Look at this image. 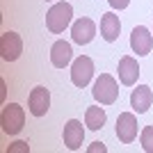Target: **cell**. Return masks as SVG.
Returning <instances> with one entry per match:
<instances>
[{
    "label": "cell",
    "mask_w": 153,
    "mask_h": 153,
    "mask_svg": "<svg viewBox=\"0 0 153 153\" xmlns=\"http://www.w3.org/2000/svg\"><path fill=\"white\" fill-rule=\"evenodd\" d=\"M137 78H140V64H137V59L130 57V55H123L119 59V80H121V85L133 87L137 82Z\"/></svg>",
    "instance_id": "8fae6325"
},
{
    "label": "cell",
    "mask_w": 153,
    "mask_h": 153,
    "mask_svg": "<svg viewBox=\"0 0 153 153\" xmlns=\"http://www.w3.org/2000/svg\"><path fill=\"white\" fill-rule=\"evenodd\" d=\"M71 16H73V7L69 2H55L46 14V27L53 34H59L71 25Z\"/></svg>",
    "instance_id": "6da1fadb"
},
{
    "label": "cell",
    "mask_w": 153,
    "mask_h": 153,
    "mask_svg": "<svg viewBox=\"0 0 153 153\" xmlns=\"http://www.w3.org/2000/svg\"><path fill=\"white\" fill-rule=\"evenodd\" d=\"M91 94H94L96 103H101V105H112V103L119 98V85H117V80L110 76V73H101V76L96 78Z\"/></svg>",
    "instance_id": "7a4b0ae2"
},
{
    "label": "cell",
    "mask_w": 153,
    "mask_h": 153,
    "mask_svg": "<svg viewBox=\"0 0 153 153\" xmlns=\"http://www.w3.org/2000/svg\"><path fill=\"white\" fill-rule=\"evenodd\" d=\"M151 46H153V34L144 25L133 27V32H130V48H133V53H137V55H149V53H151Z\"/></svg>",
    "instance_id": "30bf717a"
},
{
    "label": "cell",
    "mask_w": 153,
    "mask_h": 153,
    "mask_svg": "<svg viewBox=\"0 0 153 153\" xmlns=\"http://www.w3.org/2000/svg\"><path fill=\"white\" fill-rule=\"evenodd\" d=\"M0 98H5V82L0 80Z\"/></svg>",
    "instance_id": "ffe728a7"
},
{
    "label": "cell",
    "mask_w": 153,
    "mask_h": 153,
    "mask_svg": "<svg viewBox=\"0 0 153 153\" xmlns=\"http://www.w3.org/2000/svg\"><path fill=\"white\" fill-rule=\"evenodd\" d=\"M105 110L101 108V105H91V108H87V112H85V126L89 128V130H101L103 126H105Z\"/></svg>",
    "instance_id": "9a60e30c"
},
{
    "label": "cell",
    "mask_w": 153,
    "mask_h": 153,
    "mask_svg": "<svg viewBox=\"0 0 153 153\" xmlns=\"http://www.w3.org/2000/svg\"><path fill=\"white\" fill-rule=\"evenodd\" d=\"M87 151H89V153H105V151H108V146H105L103 142H94V144H91Z\"/></svg>",
    "instance_id": "e0dca14e"
},
{
    "label": "cell",
    "mask_w": 153,
    "mask_h": 153,
    "mask_svg": "<svg viewBox=\"0 0 153 153\" xmlns=\"http://www.w3.org/2000/svg\"><path fill=\"white\" fill-rule=\"evenodd\" d=\"M23 123H25V112L19 103H9L2 108V114H0V126L7 135H19L23 130Z\"/></svg>",
    "instance_id": "3957f363"
},
{
    "label": "cell",
    "mask_w": 153,
    "mask_h": 153,
    "mask_svg": "<svg viewBox=\"0 0 153 153\" xmlns=\"http://www.w3.org/2000/svg\"><path fill=\"white\" fill-rule=\"evenodd\" d=\"M108 2H110L112 9H126V7L130 5V0H108Z\"/></svg>",
    "instance_id": "ac0fdd59"
},
{
    "label": "cell",
    "mask_w": 153,
    "mask_h": 153,
    "mask_svg": "<svg viewBox=\"0 0 153 153\" xmlns=\"http://www.w3.org/2000/svg\"><path fill=\"white\" fill-rule=\"evenodd\" d=\"M119 32H121V21L114 12H108L101 16V37L105 41H117L119 39Z\"/></svg>",
    "instance_id": "4fadbf2b"
},
{
    "label": "cell",
    "mask_w": 153,
    "mask_h": 153,
    "mask_svg": "<svg viewBox=\"0 0 153 153\" xmlns=\"http://www.w3.org/2000/svg\"><path fill=\"white\" fill-rule=\"evenodd\" d=\"M96 37V25H94V21L91 19H78L73 25H71V39L76 41V44L85 46V44H89L91 39Z\"/></svg>",
    "instance_id": "9c48e42d"
},
{
    "label": "cell",
    "mask_w": 153,
    "mask_h": 153,
    "mask_svg": "<svg viewBox=\"0 0 153 153\" xmlns=\"http://www.w3.org/2000/svg\"><path fill=\"white\" fill-rule=\"evenodd\" d=\"M140 142H142V149L146 153H153V126H144L140 133Z\"/></svg>",
    "instance_id": "2e32d148"
},
{
    "label": "cell",
    "mask_w": 153,
    "mask_h": 153,
    "mask_svg": "<svg viewBox=\"0 0 153 153\" xmlns=\"http://www.w3.org/2000/svg\"><path fill=\"white\" fill-rule=\"evenodd\" d=\"M137 130H140V123L133 112H121L117 117V137L121 144H133L137 140Z\"/></svg>",
    "instance_id": "8992f818"
},
{
    "label": "cell",
    "mask_w": 153,
    "mask_h": 153,
    "mask_svg": "<svg viewBox=\"0 0 153 153\" xmlns=\"http://www.w3.org/2000/svg\"><path fill=\"white\" fill-rule=\"evenodd\" d=\"M91 78H94V62L87 55H80L76 62L71 64V80H73L76 87L82 89V87H87L91 82Z\"/></svg>",
    "instance_id": "277c9868"
},
{
    "label": "cell",
    "mask_w": 153,
    "mask_h": 153,
    "mask_svg": "<svg viewBox=\"0 0 153 153\" xmlns=\"http://www.w3.org/2000/svg\"><path fill=\"white\" fill-rule=\"evenodd\" d=\"M27 108H30L32 117H44L51 108V91L46 87H34L27 96Z\"/></svg>",
    "instance_id": "ba28073f"
},
{
    "label": "cell",
    "mask_w": 153,
    "mask_h": 153,
    "mask_svg": "<svg viewBox=\"0 0 153 153\" xmlns=\"http://www.w3.org/2000/svg\"><path fill=\"white\" fill-rule=\"evenodd\" d=\"M21 53H23V39L21 34L16 32H2V37H0V57L5 59V62H16L21 57Z\"/></svg>",
    "instance_id": "5b68a950"
},
{
    "label": "cell",
    "mask_w": 153,
    "mask_h": 153,
    "mask_svg": "<svg viewBox=\"0 0 153 153\" xmlns=\"http://www.w3.org/2000/svg\"><path fill=\"white\" fill-rule=\"evenodd\" d=\"M7 151L9 153H14V151H30V146H27V142H16V144H12Z\"/></svg>",
    "instance_id": "d6986e66"
},
{
    "label": "cell",
    "mask_w": 153,
    "mask_h": 153,
    "mask_svg": "<svg viewBox=\"0 0 153 153\" xmlns=\"http://www.w3.org/2000/svg\"><path fill=\"white\" fill-rule=\"evenodd\" d=\"M62 140H64V146L69 151H78L82 146V140H85V128L78 119H69L64 123V130H62Z\"/></svg>",
    "instance_id": "52a82bcc"
},
{
    "label": "cell",
    "mask_w": 153,
    "mask_h": 153,
    "mask_svg": "<svg viewBox=\"0 0 153 153\" xmlns=\"http://www.w3.org/2000/svg\"><path fill=\"white\" fill-rule=\"evenodd\" d=\"M153 103V91L149 85H137L130 94V108L137 112V114H144Z\"/></svg>",
    "instance_id": "7c38bea8"
},
{
    "label": "cell",
    "mask_w": 153,
    "mask_h": 153,
    "mask_svg": "<svg viewBox=\"0 0 153 153\" xmlns=\"http://www.w3.org/2000/svg\"><path fill=\"white\" fill-rule=\"evenodd\" d=\"M71 57H73V48H71L69 41H55L51 48V62L55 69H64L69 66Z\"/></svg>",
    "instance_id": "5bb4252c"
}]
</instances>
